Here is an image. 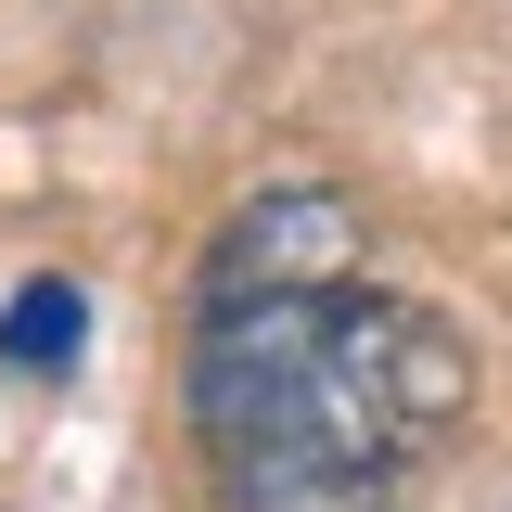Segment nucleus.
I'll return each mask as SVG.
<instances>
[{
	"instance_id": "obj_1",
	"label": "nucleus",
	"mask_w": 512,
	"mask_h": 512,
	"mask_svg": "<svg viewBox=\"0 0 512 512\" xmlns=\"http://www.w3.org/2000/svg\"><path fill=\"white\" fill-rule=\"evenodd\" d=\"M474 410V346L423 295L333 282L295 308H231L192 346V423L218 474H346L384 487Z\"/></svg>"
},
{
	"instance_id": "obj_2",
	"label": "nucleus",
	"mask_w": 512,
	"mask_h": 512,
	"mask_svg": "<svg viewBox=\"0 0 512 512\" xmlns=\"http://www.w3.org/2000/svg\"><path fill=\"white\" fill-rule=\"evenodd\" d=\"M333 282H359V205L295 180V192H256L244 218L218 231V256H205V320L295 308V295H333Z\"/></svg>"
},
{
	"instance_id": "obj_3",
	"label": "nucleus",
	"mask_w": 512,
	"mask_h": 512,
	"mask_svg": "<svg viewBox=\"0 0 512 512\" xmlns=\"http://www.w3.org/2000/svg\"><path fill=\"white\" fill-rule=\"evenodd\" d=\"M90 333V308H77V282H26L13 295V320H0V346H13V372H64V346Z\"/></svg>"
},
{
	"instance_id": "obj_4",
	"label": "nucleus",
	"mask_w": 512,
	"mask_h": 512,
	"mask_svg": "<svg viewBox=\"0 0 512 512\" xmlns=\"http://www.w3.org/2000/svg\"><path fill=\"white\" fill-rule=\"evenodd\" d=\"M218 512H384V487H346V474H218Z\"/></svg>"
}]
</instances>
